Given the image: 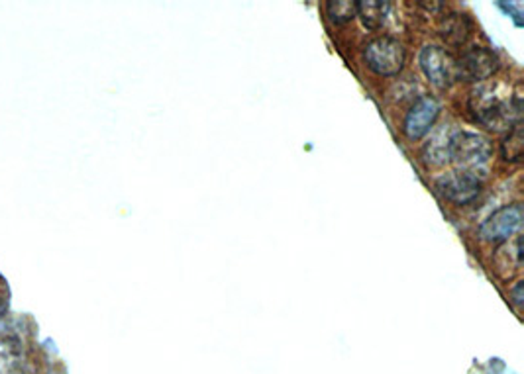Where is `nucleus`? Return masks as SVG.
Returning a JSON list of instances; mask_svg holds the SVG:
<instances>
[{
    "label": "nucleus",
    "instance_id": "obj_6",
    "mask_svg": "<svg viewBox=\"0 0 524 374\" xmlns=\"http://www.w3.org/2000/svg\"><path fill=\"white\" fill-rule=\"evenodd\" d=\"M524 210L520 203H512L503 206L485 219L480 226V237L489 243H501L507 242L520 229Z\"/></svg>",
    "mask_w": 524,
    "mask_h": 374
},
{
    "label": "nucleus",
    "instance_id": "obj_11",
    "mask_svg": "<svg viewBox=\"0 0 524 374\" xmlns=\"http://www.w3.org/2000/svg\"><path fill=\"white\" fill-rule=\"evenodd\" d=\"M324 8L335 26H346L358 16V0H328Z\"/></svg>",
    "mask_w": 524,
    "mask_h": 374
},
{
    "label": "nucleus",
    "instance_id": "obj_10",
    "mask_svg": "<svg viewBox=\"0 0 524 374\" xmlns=\"http://www.w3.org/2000/svg\"><path fill=\"white\" fill-rule=\"evenodd\" d=\"M389 11L391 4L383 3V0H359L358 3V16L361 18V24L371 32L379 30L385 24Z\"/></svg>",
    "mask_w": 524,
    "mask_h": 374
},
{
    "label": "nucleus",
    "instance_id": "obj_9",
    "mask_svg": "<svg viewBox=\"0 0 524 374\" xmlns=\"http://www.w3.org/2000/svg\"><path fill=\"white\" fill-rule=\"evenodd\" d=\"M472 30H473V24L468 18V14L464 12H450L440 22V26H438V34H440L442 40L447 45H454V47H460L468 42Z\"/></svg>",
    "mask_w": 524,
    "mask_h": 374
},
{
    "label": "nucleus",
    "instance_id": "obj_1",
    "mask_svg": "<svg viewBox=\"0 0 524 374\" xmlns=\"http://www.w3.org/2000/svg\"><path fill=\"white\" fill-rule=\"evenodd\" d=\"M361 55H364L367 69L377 76H397L407 63L405 45L391 36H381L367 42Z\"/></svg>",
    "mask_w": 524,
    "mask_h": 374
},
{
    "label": "nucleus",
    "instance_id": "obj_13",
    "mask_svg": "<svg viewBox=\"0 0 524 374\" xmlns=\"http://www.w3.org/2000/svg\"><path fill=\"white\" fill-rule=\"evenodd\" d=\"M511 300H512L514 306H517V310H520V306H522V282L514 284V289L511 292Z\"/></svg>",
    "mask_w": 524,
    "mask_h": 374
},
{
    "label": "nucleus",
    "instance_id": "obj_7",
    "mask_svg": "<svg viewBox=\"0 0 524 374\" xmlns=\"http://www.w3.org/2000/svg\"><path fill=\"white\" fill-rule=\"evenodd\" d=\"M499 69V57L488 47L475 45L464 52L455 61V76L465 83H480L489 79Z\"/></svg>",
    "mask_w": 524,
    "mask_h": 374
},
{
    "label": "nucleus",
    "instance_id": "obj_8",
    "mask_svg": "<svg viewBox=\"0 0 524 374\" xmlns=\"http://www.w3.org/2000/svg\"><path fill=\"white\" fill-rule=\"evenodd\" d=\"M438 116H440V102L434 97L418 99L411 110L407 112L403 122V133L408 141H421L432 130Z\"/></svg>",
    "mask_w": 524,
    "mask_h": 374
},
{
    "label": "nucleus",
    "instance_id": "obj_5",
    "mask_svg": "<svg viewBox=\"0 0 524 374\" xmlns=\"http://www.w3.org/2000/svg\"><path fill=\"white\" fill-rule=\"evenodd\" d=\"M418 65L436 89H450L455 79V61L440 45H424L418 53Z\"/></svg>",
    "mask_w": 524,
    "mask_h": 374
},
{
    "label": "nucleus",
    "instance_id": "obj_2",
    "mask_svg": "<svg viewBox=\"0 0 524 374\" xmlns=\"http://www.w3.org/2000/svg\"><path fill=\"white\" fill-rule=\"evenodd\" d=\"M493 157V146L488 138L475 131H457L447 139V161H454L464 171L483 167Z\"/></svg>",
    "mask_w": 524,
    "mask_h": 374
},
{
    "label": "nucleus",
    "instance_id": "obj_12",
    "mask_svg": "<svg viewBox=\"0 0 524 374\" xmlns=\"http://www.w3.org/2000/svg\"><path fill=\"white\" fill-rule=\"evenodd\" d=\"M503 159L509 163H519L522 159V126L517 123V126L511 128L507 138L503 139L501 146Z\"/></svg>",
    "mask_w": 524,
    "mask_h": 374
},
{
    "label": "nucleus",
    "instance_id": "obj_4",
    "mask_svg": "<svg viewBox=\"0 0 524 374\" xmlns=\"http://www.w3.org/2000/svg\"><path fill=\"white\" fill-rule=\"evenodd\" d=\"M436 193L440 195L447 203H452L455 206H465L472 204L475 198L481 195L483 190V182L478 179V175L468 171H455V172H447V175H442L434 182Z\"/></svg>",
    "mask_w": 524,
    "mask_h": 374
},
{
    "label": "nucleus",
    "instance_id": "obj_3",
    "mask_svg": "<svg viewBox=\"0 0 524 374\" xmlns=\"http://www.w3.org/2000/svg\"><path fill=\"white\" fill-rule=\"evenodd\" d=\"M473 110L483 126L491 130H511L520 123V99H499L488 91H480V100Z\"/></svg>",
    "mask_w": 524,
    "mask_h": 374
}]
</instances>
